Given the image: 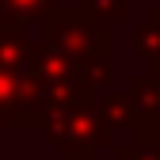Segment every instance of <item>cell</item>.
Returning a JSON list of instances; mask_svg holds the SVG:
<instances>
[{"label":"cell","instance_id":"8992f818","mask_svg":"<svg viewBox=\"0 0 160 160\" xmlns=\"http://www.w3.org/2000/svg\"><path fill=\"white\" fill-rule=\"evenodd\" d=\"M99 103H103V118H107V126H111V133H114L118 145L133 141V137L141 133V114H137L130 92H114L111 88L107 95H99Z\"/></svg>","mask_w":160,"mask_h":160},{"label":"cell","instance_id":"ba28073f","mask_svg":"<svg viewBox=\"0 0 160 160\" xmlns=\"http://www.w3.org/2000/svg\"><path fill=\"white\" fill-rule=\"evenodd\" d=\"M57 12V0H0V27H31Z\"/></svg>","mask_w":160,"mask_h":160},{"label":"cell","instance_id":"8fae6325","mask_svg":"<svg viewBox=\"0 0 160 160\" xmlns=\"http://www.w3.org/2000/svg\"><path fill=\"white\" fill-rule=\"evenodd\" d=\"M111 160H160V141L156 137H133V141L114 145Z\"/></svg>","mask_w":160,"mask_h":160},{"label":"cell","instance_id":"9c48e42d","mask_svg":"<svg viewBox=\"0 0 160 160\" xmlns=\"http://www.w3.org/2000/svg\"><path fill=\"white\" fill-rule=\"evenodd\" d=\"M34 46L23 27H0V69H31Z\"/></svg>","mask_w":160,"mask_h":160},{"label":"cell","instance_id":"3957f363","mask_svg":"<svg viewBox=\"0 0 160 160\" xmlns=\"http://www.w3.org/2000/svg\"><path fill=\"white\" fill-rule=\"evenodd\" d=\"M42 42L65 50L84 61H114V34L111 27L88 19L80 8H57L42 19Z\"/></svg>","mask_w":160,"mask_h":160},{"label":"cell","instance_id":"52a82bcc","mask_svg":"<svg viewBox=\"0 0 160 160\" xmlns=\"http://www.w3.org/2000/svg\"><path fill=\"white\" fill-rule=\"evenodd\" d=\"M133 53L145 65V72H160V4H152L133 27Z\"/></svg>","mask_w":160,"mask_h":160},{"label":"cell","instance_id":"30bf717a","mask_svg":"<svg viewBox=\"0 0 160 160\" xmlns=\"http://www.w3.org/2000/svg\"><path fill=\"white\" fill-rule=\"evenodd\" d=\"M76 8L84 12L88 19L111 27V31L133 23V0H76Z\"/></svg>","mask_w":160,"mask_h":160},{"label":"cell","instance_id":"7c38bea8","mask_svg":"<svg viewBox=\"0 0 160 160\" xmlns=\"http://www.w3.org/2000/svg\"><path fill=\"white\" fill-rule=\"evenodd\" d=\"M61 160H95V152H65Z\"/></svg>","mask_w":160,"mask_h":160},{"label":"cell","instance_id":"5b68a950","mask_svg":"<svg viewBox=\"0 0 160 160\" xmlns=\"http://www.w3.org/2000/svg\"><path fill=\"white\" fill-rule=\"evenodd\" d=\"M130 99L141 114V133L137 137H156L160 141V72H145L130 80Z\"/></svg>","mask_w":160,"mask_h":160},{"label":"cell","instance_id":"277c9868","mask_svg":"<svg viewBox=\"0 0 160 160\" xmlns=\"http://www.w3.org/2000/svg\"><path fill=\"white\" fill-rule=\"evenodd\" d=\"M42 126L38 114V80L31 69H0V130Z\"/></svg>","mask_w":160,"mask_h":160},{"label":"cell","instance_id":"6da1fadb","mask_svg":"<svg viewBox=\"0 0 160 160\" xmlns=\"http://www.w3.org/2000/svg\"><path fill=\"white\" fill-rule=\"evenodd\" d=\"M31 72L42 84H61V88L80 92L84 99H99V95L111 92L114 61H84V57H72L65 50H53L46 42H38L34 57H31Z\"/></svg>","mask_w":160,"mask_h":160},{"label":"cell","instance_id":"7a4b0ae2","mask_svg":"<svg viewBox=\"0 0 160 160\" xmlns=\"http://www.w3.org/2000/svg\"><path fill=\"white\" fill-rule=\"evenodd\" d=\"M38 130H42V137L53 149H61V156L65 152H95L103 145H118L111 126H107V118H103V103L99 99H80V103L50 114Z\"/></svg>","mask_w":160,"mask_h":160}]
</instances>
